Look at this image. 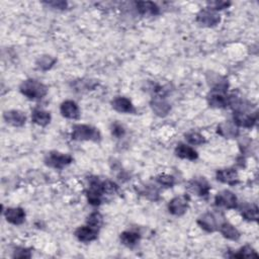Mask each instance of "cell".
I'll return each instance as SVG.
<instances>
[{"mask_svg":"<svg viewBox=\"0 0 259 259\" xmlns=\"http://www.w3.org/2000/svg\"><path fill=\"white\" fill-rule=\"evenodd\" d=\"M198 224L200 226L201 229L209 232V233H212V232H215L217 230L216 218L211 213H206L200 216L199 219L198 220Z\"/></svg>","mask_w":259,"mask_h":259,"instance_id":"cell-20","label":"cell"},{"mask_svg":"<svg viewBox=\"0 0 259 259\" xmlns=\"http://www.w3.org/2000/svg\"><path fill=\"white\" fill-rule=\"evenodd\" d=\"M242 217L246 221H257L258 208L256 204H247L242 211Z\"/></svg>","mask_w":259,"mask_h":259,"instance_id":"cell-25","label":"cell"},{"mask_svg":"<svg viewBox=\"0 0 259 259\" xmlns=\"http://www.w3.org/2000/svg\"><path fill=\"white\" fill-rule=\"evenodd\" d=\"M60 112L64 118L70 120H78L80 118V111L77 103L73 100H66L60 106Z\"/></svg>","mask_w":259,"mask_h":259,"instance_id":"cell-14","label":"cell"},{"mask_svg":"<svg viewBox=\"0 0 259 259\" xmlns=\"http://www.w3.org/2000/svg\"><path fill=\"white\" fill-rule=\"evenodd\" d=\"M217 179L229 185H235L239 183V176L236 169L234 168H226V169L218 170Z\"/></svg>","mask_w":259,"mask_h":259,"instance_id":"cell-13","label":"cell"},{"mask_svg":"<svg viewBox=\"0 0 259 259\" xmlns=\"http://www.w3.org/2000/svg\"><path fill=\"white\" fill-rule=\"evenodd\" d=\"M208 102L212 107L224 108L229 105L230 98L226 95V91L212 89L211 93L208 95Z\"/></svg>","mask_w":259,"mask_h":259,"instance_id":"cell-8","label":"cell"},{"mask_svg":"<svg viewBox=\"0 0 259 259\" xmlns=\"http://www.w3.org/2000/svg\"><path fill=\"white\" fill-rule=\"evenodd\" d=\"M142 194L145 197L151 199L153 200L157 199V198H158V190L155 187H151V186H146L142 192Z\"/></svg>","mask_w":259,"mask_h":259,"instance_id":"cell-31","label":"cell"},{"mask_svg":"<svg viewBox=\"0 0 259 259\" xmlns=\"http://www.w3.org/2000/svg\"><path fill=\"white\" fill-rule=\"evenodd\" d=\"M105 194L103 181H100L98 177L89 179V187L86 192L88 202L92 206H100L101 198Z\"/></svg>","mask_w":259,"mask_h":259,"instance_id":"cell-3","label":"cell"},{"mask_svg":"<svg viewBox=\"0 0 259 259\" xmlns=\"http://www.w3.org/2000/svg\"><path fill=\"white\" fill-rule=\"evenodd\" d=\"M31 251L25 248H18L16 249L15 254H13V257L15 258H31Z\"/></svg>","mask_w":259,"mask_h":259,"instance_id":"cell-34","label":"cell"},{"mask_svg":"<svg viewBox=\"0 0 259 259\" xmlns=\"http://www.w3.org/2000/svg\"><path fill=\"white\" fill-rule=\"evenodd\" d=\"M217 132L226 139H235L239 135L238 126L235 124V122H232L230 120L221 122V124L218 126Z\"/></svg>","mask_w":259,"mask_h":259,"instance_id":"cell-12","label":"cell"},{"mask_svg":"<svg viewBox=\"0 0 259 259\" xmlns=\"http://www.w3.org/2000/svg\"><path fill=\"white\" fill-rule=\"evenodd\" d=\"M73 162V157L69 154H63L56 151L50 152L45 158V164L49 167L62 169L65 166L71 164Z\"/></svg>","mask_w":259,"mask_h":259,"instance_id":"cell-4","label":"cell"},{"mask_svg":"<svg viewBox=\"0 0 259 259\" xmlns=\"http://www.w3.org/2000/svg\"><path fill=\"white\" fill-rule=\"evenodd\" d=\"M32 120L36 125L46 127L51 121V115L49 112L43 110H34L32 113Z\"/></svg>","mask_w":259,"mask_h":259,"instance_id":"cell-22","label":"cell"},{"mask_svg":"<svg viewBox=\"0 0 259 259\" xmlns=\"http://www.w3.org/2000/svg\"><path fill=\"white\" fill-rule=\"evenodd\" d=\"M102 223H103V218L101 214L99 212H94L90 214L87 218V225L92 228L100 230V228L102 226Z\"/></svg>","mask_w":259,"mask_h":259,"instance_id":"cell-29","label":"cell"},{"mask_svg":"<svg viewBox=\"0 0 259 259\" xmlns=\"http://www.w3.org/2000/svg\"><path fill=\"white\" fill-rule=\"evenodd\" d=\"M140 238H141L140 234L134 231H125L122 232L120 236V242L127 247H134L135 245H137Z\"/></svg>","mask_w":259,"mask_h":259,"instance_id":"cell-23","label":"cell"},{"mask_svg":"<svg viewBox=\"0 0 259 259\" xmlns=\"http://www.w3.org/2000/svg\"><path fill=\"white\" fill-rule=\"evenodd\" d=\"M20 90L24 97L30 100H40L45 98L48 93V87L35 79L23 81L20 86Z\"/></svg>","mask_w":259,"mask_h":259,"instance_id":"cell-1","label":"cell"},{"mask_svg":"<svg viewBox=\"0 0 259 259\" xmlns=\"http://www.w3.org/2000/svg\"><path fill=\"white\" fill-rule=\"evenodd\" d=\"M185 139L186 141L190 144V145H194V146H199V145H202L206 143V139L202 135H200L198 132H189L185 135Z\"/></svg>","mask_w":259,"mask_h":259,"instance_id":"cell-27","label":"cell"},{"mask_svg":"<svg viewBox=\"0 0 259 259\" xmlns=\"http://www.w3.org/2000/svg\"><path fill=\"white\" fill-rule=\"evenodd\" d=\"M150 104H151L153 112L159 117H166L171 110L170 104L164 99L160 97L153 99Z\"/></svg>","mask_w":259,"mask_h":259,"instance_id":"cell-17","label":"cell"},{"mask_svg":"<svg viewBox=\"0 0 259 259\" xmlns=\"http://www.w3.org/2000/svg\"><path fill=\"white\" fill-rule=\"evenodd\" d=\"M5 219L12 225H21L25 220V213L21 208H8L4 212Z\"/></svg>","mask_w":259,"mask_h":259,"instance_id":"cell-15","label":"cell"},{"mask_svg":"<svg viewBox=\"0 0 259 259\" xmlns=\"http://www.w3.org/2000/svg\"><path fill=\"white\" fill-rule=\"evenodd\" d=\"M230 257H235V258H248V257H258V254L256 253V251L246 245V246L242 247L241 249H239L237 252L233 253L232 255H230Z\"/></svg>","mask_w":259,"mask_h":259,"instance_id":"cell-28","label":"cell"},{"mask_svg":"<svg viewBox=\"0 0 259 259\" xmlns=\"http://www.w3.org/2000/svg\"><path fill=\"white\" fill-rule=\"evenodd\" d=\"M3 118L7 124L13 127H22L26 121L25 115L22 112L16 111V110L4 113Z\"/></svg>","mask_w":259,"mask_h":259,"instance_id":"cell-18","label":"cell"},{"mask_svg":"<svg viewBox=\"0 0 259 259\" xmlns=\"http://www.w3.org/2000/svg\"><path fill=\"white\" fill-rule=\"evenodd\" d=\"M188 201L189 199L186 196L176 197L170 200L168 204V210L172 215L180 217L186 213L188 209Z\"/></svg>","mask_w":259,"mask_h":259,"instance_id":"cell-6","label":"cell"},{"mask_svg":"<svg viewBox=\"0 0 259 259\" xmlns=\"http://www.w3.org/2000/svg\"><path fill=\"white\" fill-rule=\"evenodd\" d=\"M175 154L177 157L181 159H187V160H196L198 159L199 155L198 152L192 147H189L185 144H179L175 149Z\"/></svg>","mask_w":259,"mask_h":259,"instance_id":"cell-21","label":"cell"},{"mask_svg":"<svg viewBox=\"0 0 259 259\" xmlns=\"http://www.w3.org/2000/svg\"><path fill=\"white\" fill-rule=\"evenodd\" d=\"M45 4L57 9H65L67 7V2L66 1H49V2H44Z\"/></svg>","mask_w":259,"mask_h":259,"instance_id":"cell-35","label":"cell"},{"mask_svg":"<svg viewBox=\"0 0 259 259\" xmlns=\"http://www.w3.org/2000/svg\"><path fill=\"white\" fill-rule=\"evenodd\" d=\"M197 21L203 26L211 28V26H215L217 24H219V22L221 21V18L219 15H218V13H216L213 10L204 9L198 13Z\"/></svg>","mask_w":259,"mask_h":259,"instance_id":"cell-7","label":"cell"},{"mask_svg":"<svg viewBox=\"0 0 259 259\" xmlns=\"http://www.w3.org/2000/svg\"><path fill=\"white\" fill-rule=\"evenodd\" d=\"M112 133H113V135L115 136V137L121 138L122 136L125 135L126 131H125L124 127H122L120 124V122H115V124H113V127H112Z\"/></svg>","mask_w":259,"mask_h":259,"instance_id":"cell-33","label":"cell"},{"mask_svg":"<svg viewBox=\"0 0 259 259\" xmlns=\"http://www.w3.org/2000/svg\"><path fill=\"white\" fill-rule=\"evenodd\" d=\"M215 203L218 207H223L226 209H235L237 208V198L236 196L230 192V190H223L215 198Z\"/></svg>","mask_w":259,"mask_h":259,"instance_id":"cell-5","label":"cell"},{"mask_svg":"<svg viewBox=\"0 0 259 259\" xmlns=\"http://www.w3.org/2000/svg\"><path fill=\"white\" fill-rule=\"evenodd\" d=\"M230 4H231L230 2H226V1H209L208 2V6L214 10L225 9V8L229 7Z\"/></svg>","mask_w":259,"mask_h":259,"instance_id":"cell-32","label":"cell"},{"mask_svg":"<svg viewBox=\"0 0 259 259\" xmlns=\"http://www.w3.org/2000/svg\"><path fill=\"white\" fill-rule=\"evenodd\" d=\"M56 59L53 58L49 55H45V56H42L40 58L38 59L37 61V66L39 69L43 70V71H48L49 69H51V68L55 65L56 63Z\"/></svg>","mask_w":259,"mask_h":259,"instance_id":"cell-26","label":"cell"},{"mask_svg":"<svg viewBox=\"0 0 259 259\" xmlns=\"http://www.w3.org/2000/svg\"><path fill=\"white\" fill-rule=\"evenodd\" d=\"M76 238L83 243H89L94 241L99 236V229L92 228L90 226H83L80 227L75 231Z\"/></svg>","mask_w":259,"mask_h":259,"instance_id":"cell-11","label":"cell"},{"mask_svg":"<svg viewBox=\"0 0 259 259\" xmlns=\"http://www.w3.org/2000/svg\"><path fill=\"white\" fill-rule=\"evenodd\" d=\"M257 121V114L248 112H234V122L243 128H252Z\"/></svg>","mask_w":259,"mask_h":259,"instance_id":"cell-9","label":"cell"},{"mask_svg":"<svg viewBox=\"0 0 259 259\" xmlns=\"http://www.w3.org/2000/svg\"><path fill=\"white\" fill-rule=\"evenodd\" d=\"M156 180L159 184L165 186V187H172L175 183L174 177L167 174H161L156 177Z\"/></svg>","mask_w":259,"mask_h":259,"instance_id":"cell-30","label":"cell"},{"mask_svg":"<svg viewBox=\"0 0 259 259\" xmlns=\"http://www.w3.org/2000/svg\"><path fill=\"white\" fill-rule=\"evenodd\" d=\"M220 232L225 238L233 241H237L241 236L239 231L233 225H231L229 223L222 224L220 227Z\"/></svg>","mask_w":259,"mask_h":259,"instance_id":"cell-24","label":"cell"},{"mask_svg":"<svg viewBox=\"0 0 259 259\" xmlns=\"http://www.w3.org/2000/svg\"><path fill=\"white\" fill-rule=\"evenodd\" d=\"M136 7L142 16H157L160 12L157 4L152 1H138L136 2Z\"/></svg>","mask_w":259,"mask_h":259,"instance_id":"cell-19","label":"cell"},{"mask_svg":"<svg viewBox=\"0 0 259 259\" xmlns=\"http://www.w3.org/2000/svg\"><path fill=\"white\" fill-rule=\"evenodd\" d=\"M71 137L76 141L98 142L100 140L101 135L97 128L88 125H75L72 128Z\"/></svg>","mask_w":259,"mask_h":259,"instance_id":"cell-2","label":"cell"},{"mask_svg":"<svg viewBox=\"0 0 259 259\" xmlns=\"http://www.w3.org/2000/svg\"><path fill=\"white\" fill-rule=\"evenodd\" d=\"M112 105H113L115 111L121 113V114H134V113H136V110H135L132 101L127 98H121V97L116 98L112 101Z\"/></svg>","mask_w":259,"mask_h":259,"instance_id":"cell-16","label":"cell"},{"mask_svg":"<svg viewBox=\"0 0 259 259\" xmlns=\"http://www.w3.org/2000/svg\"><path fill=\"white\" fill-rule=\"evenodd\" d=\"M187 189L199 197H207L211 190V186L206 179H196L188 182Z\"/></svg>","mask_w":259,"mask_h":259,"instance_id":"cell-10","label":"cell"}]
</instances>
